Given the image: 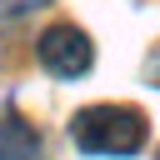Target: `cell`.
I'll list each match as a JSON object with an SVG mask.
<instances>
[{
    "label": "cell",
    "instance_id": "1",
    "mask_svg": "<svg viewBox=\"0 0 160 160\" xmlns=\"http://www.w3.org/2000/svg\"><path fill=\"white\" fill-rule=\"evenodd\" d=\"M70 135L85 155H135L145 145V115L135 105H85Z\"/></svg>",
    "mask_w": 160,
    "mask_h": 160
},
{
    "label": "cell",
    "instance_id": "2",
    "mask_svg": "<svg viewBox=\"0 0 160 160\" xmlns=\"http://www.w3.org/2000/svg\"><path fill=\"white\" fill-rule=\"evenodd\" d=\"M35 50H40V65L50 75H60V80H75V75H85L95 65V45H90V35L80 25H50Z\"/></svg>",
    "mask_w": 160,
    "mask_h": 160
},
{
    "label": "cell",
    "instance_id": "3",
    "mask_svg": "<svg viewBox=\"0 0 160 160\" xmlns=\"http://www.w3.org/2000/svg\"><path fill=\"white\" fill-rule=\"evenodd\" d=\"M0 160H45L40 130L20 115H0Z\"/></svg>",
    "mask_w": 160,
    "mask_h": 160
},
{
    "label": "cell",
    "instance_id": "4",
    "mask_svg": "<svg viewBox=\"0 0 160 160\" xmlns=\"http://www.w3.org/2000/svg\"><path fill=\"white\" fill-rule=\"evenodd\" d=\"M45 0H0V15H25V10H40Z\"/></svg>",
    "mask_w": 160,
    "mask_h": 160
},
{
    "label": "cell",
    "instance_id": "5",
    "mask_svg": "<svg viewBox=\"0 0 160 160\" xmlns=\"http://www.w3.org/2000/svg\"><path fill=\"white\" fill-rule=\"evenodd\" d=\"M150 80L160 85V50H155V60H150Z\"/></svg>",
    "mask_w": 160,
    "mask_h": 160
}]
</instances>
